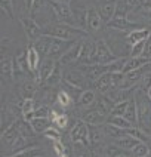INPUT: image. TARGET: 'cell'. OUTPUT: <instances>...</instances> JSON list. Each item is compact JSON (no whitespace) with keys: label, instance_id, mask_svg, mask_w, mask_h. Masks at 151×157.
I'll list each match as a JSON object with an SVG mask.
<instances>
[{"label":"cell","instance_id":"b9f144b4","mask_svg":"<svg viewBox=\"0 0 151 157\" xmlns=\"http://www.w3.org/2000/svg\"><path fill=\"white\" fill-rule=\"evenodd\" d=\"M51 113H52V110L47 107V105H42V107H39L37 110H34V119L36 117H51Z\"/></svg>","mask_w":151,"mask_h":157},{"label":"cell","instance_id":"4dcf8cb0","mask_svg":"<svg viewBox=\"0 0 151 157\" xmlns=\"http://www.w3.org/2000/svg\"><path fill=\"white\" fill-rule=\"evenodd\" d=\"M61 80H62L61 68H59V67H56V68H55V71H53L52 74L47 77V80L44 82V85H46V86H51V87L58 86V85L61 83Z\"/></svg>","mask_w":151,"mask_h":157},{"label":"cell","instance_id":"f35d334b","mask_svg":"<svg viewBox=\"0 0 151 157\" xmlns=\"http://www.w3.org/2000/svg\"><path fill=\"white\" fill-rule=\"evenodd\" d=\"M130 101V99H129ZM129 101H120V102H115L113 110H111V116H123L127 105H129Z\"/></svg>","mask_w":151,"mask_h":157},{"label":"cell","instance_id":"bcb514c9","mask_svg":"<svg viewBox=\"0 0 151 157\" xmlns=\"http://www.w3.org/2000/svg\"><path fill=\"white\" fill-rule=\"evenodd\" d=\"M53 151L56 156H61L65 153V145L62 144V141H53Z\"/></svg>","mask_w":151,"mask_h":157},{"label":"cell","instance_id":"f6af8a7d","mask_svg":"<svg viewBox=\"0 0 151 157\" xmlns=\"http://www.w3.org/2000/svg\"><path fill=\"white\" fill-rule=\"evenodd\" d=\"M21 111H22V114L33 113L34 111V101L33 99H24L22 107H21Z\"/></svg>","mask_w":151,"mask_h":157},{"label":"cell","instance_id":"9a60e30c","mask_svg":"<svg viewBox=\"0 0 151 157\" xmlns=\"http://www.w3.org/2000/svg\"><path fill=\"white\" fill-rule=\"evenodd\" d=\"M52 40L53 37L52 36H47V34H43L40 39H37L33 46L37 49V52L43 56H49V52H51V46H52Z\"/></svg>","mask_w":151,"mask_h":157},{"label":"cell","instance_id":"44dd1931","mask_svg":"<svg viewBox=\"0 0 151 157\" xmlns=\"http://www.w3.org/2000/svg\"><path fill=\"white\" fill-rule=\"evenodd\" d=\"M115 13H117V3L115 2H108L105 5H102L101 10H99V15H101L104 22L111 21L115 17Z\"/></svg>","mask_w":151,"mask_h":157},{"label":"cell","instance_id":"ffe728a7","mask_svg":"<svg viewBox=\"0 0 151 157\" xmlns=\"http://www.w3.org/2000/svg\"><path fill=\"white\" fill-rule=\"evenodd\" d=\"M104 114L98 110H92V111H86L81 116V120L85 123H88L89 126H98L101 123H104Z\"/></svg>","mask_w":151,"mask_h":157},{"label":"cell","instance_id":"681fc988","mask_svg":"<svg viewBox=\"0 0 151 157\" xmlns=\"http://www.w3.org/2000/svg\"><path fill=\"white\" fill-rule=\"evenodd\" d=\"M24 3H25V8L28 12H31V8H33V3H34V0H24Z\"/></svg>","mask_w":151,"mask_h":157},{"label":"cell","instance_id":"2e32d148","mask_svg":"<svg viewBox=\"0 0 151 157\" xmlns=\"http://www.w3.org/2000/svg\"><path fill=\"white\" fill-rule=\"evenodd\" d=\"M142 141L135 138V136H130V135H124L122 138H117L114 140L115 147H119L120 150H127V151H132L138 144H141Z\"/></svg>","mask_w":151,"mask_h":157},{"label":"cell","instance_id":"ba28073f","mask_svg":"<svg viewBox=\"0 0 151 157\" xmlns=\"http://www.w3.org/2000/svg\"><path fill=\"white\" fill-rule=\"evenodd\" d=\"M71 28H74V27L68 25V24H65V25H51L46 28V31H44L43 34L52 36V37H56V39H61V40L68 42V40H71V37H73Z\"/></svg>","mask_w":151,"mask_h":157},{"label":"cell","instance_id":"7402d4cb","mask_svg":"<svg viewBox=\"0 0 151 157\" xmlns=\"http://www.w3.org/2000/svg\"><path fill=\"white\" fill-rule=\"evenodd\" d=\"M96 102V94L95 90L92 89H86L80 94V98H79V105L81 108H88L90 105H93Z\"/></svg>","mask_w":151,"mask_h":157},{"label":"cell","instance_id":"db71d44e","mask_svg":"<svg viewBox=\"0 0 151 157\" xmlns=\"http://www.w3.org/2000/svg\"><path fill=\"white\" fill-rule=\"evenodd\" d=\"M117 157H126V156H124V154H119V156H117Z\"/></svg>","mask_w":151,"mask_h":157},{"label":"cell","instance_id":"e575fe53","mask_svg":"<svg viewBox=\"0 0 151 157\" xmlns=\"http://www.w3.org/2000/svg\"><path fill=\"white\" fill-rule=\"evenodd\" d=\"M148 153H150V144H147V142L138 144V145L130 151L132 157H147Z\"/></svg>","mask_w":151,"mask_h":157},{"label":"cell","instance_id":"11a10c76","mask_svg":"<svg viewBox=\"0 0 151 157\" xmlns=\"http://www.w3.org/2000/svg\"><path fill=\"white\" fill-rule=\"evenodd\" d=\"M65 2H68V3H71V2H73V0H65Z\"/></svg>","mask_w":151,"mask_h":157},{"label":"cell","instance_id":"5b68a950","mask_svg":"<svg viewBox=\"0 0 151 157\" xmlns=\"http://www.w3.org/2000/svg\"><path fill=\"white\" fill-rule=\"evenodd\" d=\"M107 27L117 30V31H132V30L139 28L136 24H133L127 19V15H122V13H115V17L107 22Z\"/></svg>","mask_w":151,"mask_h":157},{"label":"cell","instance_id":"603a6c76","mask_svg":"<svg viewBox=\"0 0 151 157\" xmlns=\"http://www.w3.org/2000/svg\"><path fill=\"white\" fill-rule=\"evenodd\" d=\"M123 116L132 123L133 126L138 124V107H136V102H135V98H130L129 105H127V108H126Z\"/></svg>","mask_w":151,"mask_h":157},{"label":"cell","instance_id":"ac0fdd59","mask_svg":"<svg viewBox=\"0 0 151 157\" xmlns=\"http://www.w3.org/2000/svg\"><path fill=\"white\" fill-rule=\"evenodd\" d=\"M148 64H151V59H148V58H144V56H135V58L127 59L126 65H124L123 73L126 74V73H130V71L139 70V68L145 67V65H148Z\"/></svg>","mask_w":151,"mask_h":157},{"label":"cell","instance_id":"277c9868","mask_svg":"<svg viewBox=\"0 0 151 157\" xmlns=\"http://www.w3.org/2000/svg\"><path fill=\"white\" fill-rule=\"evenodd\" d=\"M21 24H22V28H24V31H25V36L28 40L36 42L37 39H40V37L43 36L40 25H39L31 17H22L21 18Z\"/></svg>","mask_w":151,"mask_h":157},{"label":"cell","instance_id":"7a4b0ae2","mask_svg":"<svg viewBox=\"0 0 151 157\" xmlns=\"http://www.w3.org/2000/svg\"><path fill=\"white\" fill-rule=\"evenodd\" d=\"M70 138L74 144H81L85 147L90 145V138H89V124L85 123L81 119L74 123V126L70 131Z\"/></svg>","mask_w":151,"mask_h":157},{"label":"cell","instance_id":"c3c4849f","mask_svg":"<svg viewBox=\"0 0 151 157\" xmlns=\"http://www.w3.org/2000/svg\"><path fill=\"white\" fill-rule=\"evenodd\" d=\"M46 3H49V0H34L33 8H31V13H33V12H36V10H39V9H42Z\"/></svg>","mask_w":151,"mask_h":157},{"label":"cell","instance_id":"7dc6e473","mask_svg":"<svg viewBox=\"0 0 151 157\" xmlns=\"http://www.w3.org/2000/svg\"><path fill=\"white\" fill-rule=\"evenodd\" d=\"M142 56H144V58H148V59H151V34H150V37L145 40V48H144Z\"/></svg>","mask_w":151,"mask_h":157},{"label":"cell","instance_id":"7c38bea8","mask_svg":"<svg viewBox=\"0 0 151 157\" xmlns=\"http://www.w3.org/2000/svg\"><path fill=\"white\" fill-rule=\"evenodd\" d=\"M151 34L150 28H136V30H132L126 34V42L133 46L136 43H141V42H145Z\"/></svg>","mask_w":151,"mask_h":157},{"label":"cell","instance_id":"484cf974","mask_svg":"<svg viewBox=\"0 0 151 157\" xmlns=\"http://www.w3.org/2000/svg\"><path fill=\"white\" fill-rule=\"evenodd\" d=\"M107 123H110V124H113V126H117V128H120V129H132V128H135L124 116H110Z\"/></svg>","mask_w":151,"mask_h":157},{"label":"cell","instance_id":"e0dca14e","mask_svg":"<svg viewBox=\"0 0 151 157\" xmlns=\"http://www.w3.org/2000/svg\"><path fill=\"white\" fill-rule=\"evenodd\" d=\"M93 86L101 94H107L108 90H111V86H113V73L102 74L96 82H93Z\"/></svg>","mask_w":151,"mask_h":157},{"label":"cell","instance_id":"f546056e","mask_svg":"<svg viewBox=\"0 0 151 157\" xmlns=\"http://www.w3.org/2000/svg\"><path fill=\"white\" fill-rule=\"evenodd\" d=\"M51 122L55 124V126H58L59 129H64L65 126H67V122H68V119H67V116L65 114H61V113H56L55 110H52V113H51Z\"/></svg>","mask_w":151,"mask_h":157},{"label":"cell","instance_id":"3957f363","mask_svg":"<svg viewBox=\"0 0 151 157\" xmlns=\"http://www.w3.org/2000/svg\"><path fill=\"white\" fill-rule=\"evenodd\" d=\"M95 44H96V64L107 65V64H111L113 61L117 59V56L110 49V46L107 44L105 40H102V39L95 40Z\"/></svg>","mask_w":151,"mask_h":157},{"label":"cell","instance_id":"cb8c5ba5","mask_svg":"<svg viewBox=\"0 0 151 157\" xmlns=\"http://www.w3.org/2000/svg\"><path fill=\"white\" fill-rule=\"evenodd\" d=\"M15 76L13 73V59L10 58H2V77L6 80H12Z\"/></svg>","mask_w":151,"mask_h":157},{"label":"cell","instance_id":"816d5d0a","mask_svg":"<svg viewBox=\"0 0 151 157\" xmlns=\"http://www.w3.org/2000/svg\"><path fill=\"white\" fill-rule=\"evenodd\" d=\"M58 157H68V154H67V153H64V154H61V156H58Z\"/></svg>","mask_w":151,"mask_h":157},{"label":"cell","instance_id":"8d00e7d4","mask_svg":"<svg viewBox=\"0 0 151 157\" xmlns=\"http://www.w3.org/2000/svg\"><path fill=\"white\" fill-rule=\"evenodd\" d=\"M89 138H90V145H95V144H99L102 133L96 126H89Z\"/></svg>","mask_w":151,"mask_h":157},{"label":"cell","instance_id":"ab89813d","mask_svg":"<svg viewBox=\"0 0 151 157\" xmlns=\"http://www.w3.org/2000/svg\"><path fill=\"white\" fill-rule=\"evenodd\" d=\"M43 136L44 138H49V140H52V141H61V132L51 126L49 129H46L43 132Z\"/></svg>","mask_w":151,"mask_h":157},{"label":"cell","instance_id":"d6a6232c","mask_svg":"<svg viewBox=\"0 0 151 157\" xmlns=\"http://www.w3.org/2000/svg\"><path fill=\"white\" fill-rule=\"evenodd\" d=\"M65 40H61V39H56V37H53L52 40V46H51V52H49V58H52V56H55V55H59L61 56L62 53V48L65 46Z\"/></svg>","mask_w":151,"mask_h":157},{"label":"cell","instance_id":"83f0119b","mask_svg":"<svg viewBox=\"0 0 151 157\" xmlns=\"http://www.w3.org/2000/svg\"><path fill=\"white\" fill-rule=\"evenodd\" d=\"M113 99H110V98H99L96 102V110L98 111H101V113L104 114V116H107V114H111V110H113V107H114V104L111 102Z\"/></svg>","mask_w":151,"mask_h":157},{"label":"cell","instance_id":"60d3db41","mask_svg":"<svg viewBox=\"0 0 151 157\" xmlns=\"http://www.w3.org/2000/svg\"><path fill=\"white\" fill-rule=\"evenodd\" d=\"M2 10L8 15L10 19H13V8H12V0H0Z\"/></svg>","mask_w":151,"mask_h":157},{"label":"cell","instance_id":"8992f818","mask_svg":"<svg viewBox=\"0 0 151 157\" xmlns=\"http://www.w3.org/2000/svg\"><path fill=\"white\" fill-rule=\"evenodd\" d=\"M80 64L86 65V64H96V44L93 40H86L83 43V48H81V53H80Z\"/></svg>","mask_w":151,"mask_h":157},{"label":"cell","instance_id":"1f68e13d","mask_svg":"<svg viewBox=\"0 0 151 157\" xmlns=\"http://www.w3.org/2000/svg\"><path fill=\"white\" fill-rule=\"evenodd\" d=\"M18 128H19L21 135L28 136V138H33V135L36 133L34 129H33V126H31V123L27 122V120H18Z\"/></svg>","mask_w":151,"mask_h":157},{"label":"cell","instance_id":"4fadbf2b","mask_svg":"<svg viewBox=\"0 0 151 157\" xmlns=\"http://www.w3.org/2000/svg\"><path fill=\"white\" fill-rule=\"evenodd\" d=\"M21 132H19V128H18V120H13L9 126H6V129L2 131V138H3V142H6L9 145H13V142L19 138Z\"/></svg>","mask_w":151,"mask_h":157},{"label":"cell","instance_id":"f907efd6","mask_svg":"<svg viewBox=\"0 0 151 157\" xmlns=\"http://www.w3.org/2000/svg\"><path fill=\"white\" fill-rule=\"evenodd\" d=\"M147 96H148V99L151 101V87L148 89V90H147Z\"/></svg>","mask_w":151,"mask_h":157},{"label":"cell","instance_id":"d6986e66","mask_svg":"<svg viewBox=\"0 0 151 157\" xmlns=\"http://www.w3.org/2000/svg\"><path fill=\"white\" fill-rule=\"evenodd\" d=\"M102 18L99 15V12L95 10V9H90L88 10V19H86V25H88L89 30L92 31H98L101 27H102Z\"/></svg>","mask_w":151,"mask_h":157},{"label":"cell","instance_id":"f1b7e54d","mask_svg":"<svg viewBox=\"0 0 151 157\" xmlns=\"http://www.w3.org/2000/svg\"><path fill=\"white\" fill-rule=\"evenodd\" d=\"M42 156H43L42 150H39L37 147H31V148L18 151L15 154H10V156H6V157H42Z\"/></svg>","mask_w":151,"mask_h":157},{"label":"cell","instance_id":"7bdbcfd3","mask_svg":"<svg viewBox=\"0 0 151 157\" xmlns=\"http://www.w3.org/2000/svg\"><path fill=\"white\" fill-rule=\"evenodd\" d=\"M144 48H145V42H141V43H136L130 46V56L135 58V56H142V52H144Z\"/></svg>","mask_w":151,"mask_h":157},{"label":"cell","instance_id":"8fae6325","mask_svg":"<svg viewBox=\"0 0 151 157\" xmlns=\"http://www.w3.org/2000/svg\"><path fill=\"white\" fill-rule=\"evenodd\" d=\"M83 67L85 68H81V71L85 73V76L90 82H96L102 74L108 73V65H104V64H90L89 67H86V65H83Z\"/></svg>","mask_w":151,"mask_h":157},{"label":"cell","instance_id":"836d02e7","mask_svg":"<svg viewBox=\"0 0 151 157\" xmlns=\"http://www.w3.org/2000/svg\"><path fill=\"white\" fill-rule=\"evenodd\" d=\"M126 62H127L126 58H117L111 64H107L108 65V73H123Z\"/></svg>","mask_w":151,"mask_h":157},{"label":"cell","instance_id":"74e56055","mask_svg":"<svg viewBox=\"0 0 151 157\" xmlns=\"http://www.w3.org/2000/svg\"><path fill=\"white\" fill-rule=\"evenodd\" d=\"M56 101H58V104L61 105V107L65 108V107H68L71 104V96L67 90H59L58 95H56Z\"/></svg>","mask_w":151,"mask_h":157},{"label":"cell","instance_id":"4316f807","mask_svg":"<svg viewBox=\"0 0 151 157\" xmlns=\"http://www.w3.org/2000/svg\"><path fill=\"white\" fill-rule=\"evenodd\" d=\"M102 129H104V132H105V135H108L110 138H114V140L122 138V136H124V135H127V133H126L127 129H120V128L113 126V124H110V123H104V124H102Z\"/></svg>","mask_w":151,"mask_h":157},{"label":"cell","instance_id":"d4e9b609","mask_svg":"<svg viewBox=\"0 0 151 157\" xmlns=\"http://www.w3.org/2000/svg\"><path fill=\"white\" fill-rule=\"evenodd\" d=\"M31 126L36 133H43L46 129L51 128V119L47 117H36L31 120Z\"/></svg>","mask_w":151,"mask_h":157},{"label":"cell","instance_id":"ee69618b","mask_svg":"<svg viewBox=\"0 0 151 157\" xmlns=\"http://www.w3.org/2000/svg\"><path fill=\"white\" fill-rule=\"evenodd\" d=\"M141 87L147 92L148 89L151 87V71H147L142 74V78H141Z\"/></svg>","mask_w":151,"mask_h":157},{"label":"cell","instance_id":"d590c367","mask_svg":"<svg viewBox=\"0 0 151 157\" xmlns=\"http://www.w3.org/2000/svg\"><path fill=\"white\" fill-rule=\"evenodd\" d=\"M21 95L24 96L25 99H33V96L36 94V83L34 82H25L22 87H21Z\"/></svg>","mask_w":151,"mask_h":157},{"label":"cell","instance_id":"30bf717a","mask_svg":"<svg viewBox=\"0 0 151 157\" xmlns=\"http://www.w3.org/2000/svg\"><path fill=\"white\" fill-rule=\"evenodd\" d=\"M27 64H28L30 73H33L34 77L37 78L39 68H40V53L37 52V49H36L33 44L27 48Z\"/></svg>","mask_w":151,"mask_h":157},{"label":"cell","instance_id":"6da1fadb","mask_svg":"<svg viewBox=\"0 0 151 157\" xmlns=\"http://www.w3.org/2000/svg\"><path fill=\"white\" fill-rule=\"evenodd\" d=\"M49 5L52 6L55 17L59 21H62V22H65V24H68L71 27H76L74 22H73L74 15H73V10H71L68 2H65V0H49Z\"/></svg>","mask_w":151,"mask_h":157},{"label":"cell","instance_id":"9f6ffc18","mask_svg":"<svg viewBox=\"0 0 151 157\" xmlns=\"http://www.w3.org/2000/svg\"><path fill=\"white\" fill-rule=\"evenodd\" d=\"M133 2H135V3H136V2H138V0H133Z\"/></svg>","mask_w":151,"mask_h":157},{"label":"cell","instance_id":"6f0895ef","mask_svg":"<svg viewBox=\"0 0 151 157\" xmlns=\"http://www.w3.org/2000/svg\"><path fill=\"white\" fill-rule=\"evenodd\" d=\"M147 157H148V156H147Z\"/></svg>","mask_w":151,"mask_h":157},{"label":"cell","instance_id":"5bb4252c","mask_svg":"<svg viewBox=\"0 0 151 157\" xmlns=\"http://www.w3.org/2000/svg\"><path fill=\"white\" fill-rule=\"evenodd\" d=\"M86 76H85V73L81 70H71L68 71L67 74H65V83H68L70 86L73 87H83L85 85V82H86Z\"/></svg>","mask_w":151,"mask_h":157},{"label":"cell","instance_id":"52a82bcc","mask_svg":"<svg viewBox=\"0 0 151 157\" xmlns=\"http://www.w3.org/2000/svg\"><path fill=\"white\" fill-rule=\"evenodd\" d=\"M81 48H83V43H81V42H77L76 44L70 46V48L58 58V64L68 65V64H73V62H79L80 53H81Z\"/></svg>","mask_w":151,"mask_h":157},{"label":"cell","instance_id":"f5cc1de1","mask_svg":"<svg viewBox=\"0 0 151 157\" xmlns=\"http://www.w3.org/2000/svg\"><path fill=\"white\" fill-rule=\"evenodd\" d=\"M148 157H151V145H150V153H148Z\"/></svg>","mask_w":151,"mask_h":157},{"label":"cell","instance_id":"9c48e42d","mask_svg":"<svg viewBox=\"0 0 151 157\" xmlns=\"http://www.w3.org/2000/svg\"><path fill=\"white\" fill-rule=\"evenodd\" d=\"M58 67V61H55L53 58H46L43 62H42V65H40V68H39V74H37V83H44L47 77L52 74L55 68Z\"/></svg>","mask_w":151,"mask_h":157}]
</instances>
